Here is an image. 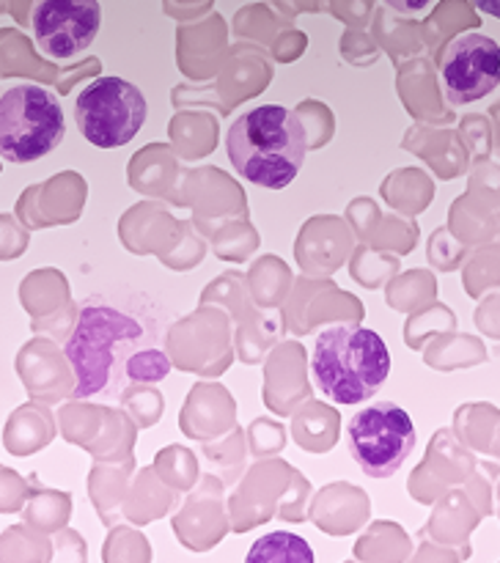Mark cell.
<instances>
[{"label":"cell","mask_w":500,"mask_h":563,"mask_svg":"<svg viewBox=\"0 0 500 563\" xmlns=\"http://www.w3.org/2000/svg\"><path fill=\"white\" fill-rule=\"evenodd\" d=\"M64 352L77 374L75 399L119 394L126 383H159L170 372L168 355L157 350V333L99 300L80 308Z\"/></svg>","instance_id":"1"},{"label":"cell","mask_w":500,"mask_h":563,"mask_svg":"<svg viewBox=\"0 0 500 563\" xmlns=\"http://www.w3.org/2000/svg\"><path fill=\"white\" fill-rule=\"evenodd\" d=\"M225 152L242 179L267 190H284L305 163V126L280 104H262L229 126Z\"/></svg>","instance_id":"2"},{"label":"cell","mask_w":500,"mask_h":563,"mask_svg":"<svg viewBox=\"0 0 500 563\" xmlns=\"http://www.w3.org/2000/svg\"><path fill=\"white\" fill-rule=\"evenodd\" d=\"M390 374L388 344L363 324H333L316 335L311 379L335 405H360L377 396Z\"/></svg>","instance_id":"3"},{"label":"cell","mask_w":500,"mask_h":563,"mask_svg":"<svg viewBox=\"0 0 500 563\" xmlns=\"http://www.w3.org/2000/svg\"><path fill=\"white\" fill-rule=\"evenodd\" d=\"M66 121L58 99L38 86H16L0 97V157L36 163L64 141Z\"/></svg>","instance_id":"4"},{"label":"cell","mask_w":500,"mask_h":563,"mask_svg":"<svg viewBox=\"0 0 500 563\" xmlns=\"http://www.w3.org/2000/svg\"><path fill=\"white\" fill-rule=\"evenodd\" d=\"M346 445L352 460L371 478H388L410 460L415 449V427L404 407L374 401L346 423Z\"/></svg>","instance_id":"5"},{"label":"cell","mask_w":500,"mask_h":563,"mask_svg":"<svg viewBox=\"0 0 500 563\" xmlns=\"http://www.w3.org/2000/svg\"><path fill=\"white\" fill-rule=\"evenodd\" d=\"M146 97L121 77H97L80 91L75 119L82 137L97 148L126 146L146 121Z\"/></svg>","instance_id":"6"},{"label":"cell","mask_w":500,"mask_h":563,"mask_svg":"<svg viewBox=\"0 0 500 563\" xmlns=\"http://www.w3.org/2000/svg\"><path fill=\"white\" fill-rule=\"evenodd\" d=\"M440 80L448 102H478L500 86V44L484 33H462L445 49Z\"/></svg>","instance_id":"7"},{"label":"cell","mask_w":500,"mask_h":563,"mask_svg":"<svg viewBox=\"0 0 500 563\" xmlns=\"http://www.w3.org/2000/svg\"><path fill=\"white\" fill-rule=\"evenodd\" d=\"M31 22L38 49L47 58L66 60L97 38L102 9L99 0H38Z\"/></svg>","instance_id":"8"},{"label":"cell","mask_w":500,"mask_h":563,"mask_svg":"<svg viewBox=\"0 0 500 563\" xmlns=\"http://www.w3.org/2000/svg\"><path fill=\"white\" fill-rule=\"evenodd\" d=\"M247 561L251 563H313V550L305 539L295 537V533H269V537H262L253 550L247 553Z\"/></svg>","instance_id":"9"},{"label":"cell","mask_w":500,"mask_h":563,"mask_svg":"<svg viewBox=\"0 0 500 563\" xmlns=\"http://www.w3.org/2000/svg\"><path fill=\"white\" fill-rule=\"evenodd\" d=\"M385 3H388L390 9L401 11V14H418V11L432 5V0H385Z\"/></svg>","instance_id":"10"},{"label":"cell","mask_w":500,"mask_h":563,"mask_svg":"<svg viewBox=\"0 0 500 563\" xmlns=\"http://www.w3.org/2000/svg\"><path fill=\"white\" fill-rule=\"evenodd\" d=\"M473 5H476L478 11H484V14L498 16L500 20V0H473Z\"/></svg>","instance_id":"11"}]
</instances>
